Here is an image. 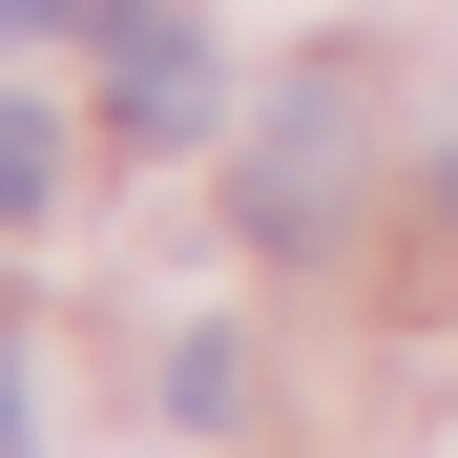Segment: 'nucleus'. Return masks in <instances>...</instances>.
Wrapping results in <instances>:
<instances>
[{"mask_svg":"<svg viewBox=\"0 0 458 458\" xmlns=\"http://www.w3.org/2000/svg\"><path fill=\"white\" fill-rule=\"evenodd\" d=\"M0 458H21V354H0Z\"/></svg>","mask_w":458,"mask_h":458,"instance_id":"obj_5","label":"nucleus"},{"mask_svg":"<svg viewBox=\"0 0 458 458\" xmlns=\"http://www.w3.org/2000/svg\"><path fill=\"white\" fill-rule=\"evenodd\" d=\"M42 21H84V0H0V42H42Z\"/></svg>","mask_w":458,"mask_h":458,"instance_id":"obj_4","label":"nucleus"},{"mask_svg":"<svg viewBox=\"0 0 458 458\" xmlns=\"http://www.w3.org/2000/svg\"><path fill=\"white\" fill-rule=\"evenodd\" d=\"M105 105H125L146 146H188V125H208V42L167 21V0H105Z\"/></svg>","mask_w":458,"mask_h":458,"instance_id":"obj_2","label":"nucleus"},{"mask_svg":"<svg viewBox=\"0 0 458 458\" xmlns=\"http://www.w3.org/2000/svg\"><path fill=\"white\" fill-rule=\"evenodd\" d=\"M334 188H354V84H292L250 125V229L292 250V229H334Z\"/></svg>","mask_w":458,"mask_h":458,"instance_id":"obj_1","label":"nucleus"},{"mask_svg":"<svg viewBox=\"0 0 458 458\" xmlns=\"http://www.w3.org/2000/svg\"><path fill=\"white\" fill-rule=\"evenodd\" d=\"M437 208H458V146H437Z\"/></svg>","mask_w":458,"mask_h":458,"instance_id":"obj_6","label":"nucleus"},{"mask_svg":"<svg viewBox=\"0 0 458 458\" xmlns=\"http://www.w3.org/2000/svg\"><path fill=\"white\" fill-rule=\"evenodd\" d=\"M42 208H63V125H42V105H0V229H42Z\"/></svg>","mask_w":458,"mask_h":458,"instance_id":"obj_3","label":"nucleus"}]
</instances>
